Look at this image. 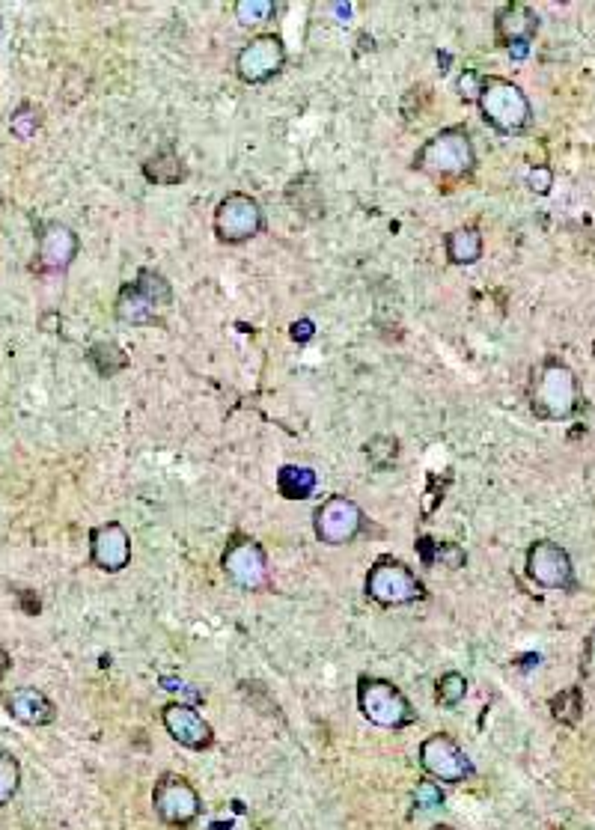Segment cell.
<instances>
[{
	"label": "cell",
	"instance_id": "1",
	"mask_svg": "<svg viewBox=\"0 0 595 830\" xmlns=\"http://www.w3.org/2000/svg\"><path fill=\"white\" fill-rule=\"evenodd\" d=\"M581 390L578 375L569 363L548 357L533 369L530 381V408L542 420H569L578 411Z\"/></svg>",
	"mask_w": 595,
	"mask_h": 830
},
{
	"label": "cell",
	"instance_id": "2",
	"mask_svg": "<svg viewBox=\"0 0 595 830\" xmlns=\"http://www.w3.org/2000/svg\"><path fill=\"white\" fill-rule=\"evenodd\" d=\"M411 167L435 179H459L476 167V152L465 128L450 125L432 134L414 155Z\"/></svg>",
	"mask_w": 595,
	"mask_h": 830
},
{
	"label": "cell",
	"instance_id": "3",
	"mask_svg": "<svg viewBox=\"0 0 595 830\" xmlns=\"http://www.w3.org/2000/svg\"><path fill=\"white\" fill-rule=\"evenodd\" d=\"M173 301V289L164 274L140 268L134 283H125L117 295V319L125 325H155L158 313Z\"/></svg>",
	"mask_w": 595,
	"mask_h": 830
},
{
	"label": "cell",
	"instance_id": "4",
	"mask_svg": "<svg viewBox=\"0 0 595 830\" xmlns=\"http://www.w3.org/2000/svg\"><path fill=\"white\" fill-rule=\"evenodd\" d=\"M476 105H479L482 119L500 134H521L533 119L530 99L524 96V90L518 84H512L506 78H485Z\"/></svg>",
	"mask_w": 595,
	"mask_h": 830
},
{
	"label": "cell",
	"instance_id": "5",
	"mask_svg": "<svg viewBox=\"0 0 595 830\" xmlns=\"http://www.w3.org/2000/svg\"><path fill=\"white\" fill-rule=\"evenodd\" d=\"M357 709L372 726L381 729H405L417 720L408 697L393 682L378 676H363L357 682Z\"/></svg>",
	"mask_w": 595,
	"mask_h": 830
},
{
	"label": "cell",
	"instance_id": "6",
	"mask_svg": "<svg viewBox=\"0 0 595 830\" xmlns=\"http://www.w3.org/2000/svg\"><path fill=\"white\" fill-rule=\"evenodd\" d=\"M366 595L381 607H402L417 598H423V581L414 575V569L396 557H378L366 575Z\"/></svg>",
	"mask_w": 595,
	"mask_h": 830
},
{
	"label": "cell",
	"instance_id": "7",
	"mask_svg": "<svg viewBox=\"0 0 595 830\" xmlns=\"http://www.w3.org/2000/svg\"><path fill=\"white\" fill-rule=\"evenodd\" d=\"M366 515L352 497L334 494L322 500L313 512V533L322 545H349L363 533Z\"/></svg>",
	"mask_w": 595,
	"mask_h": 830
},
{
	"label": "cell",
	"instance_id": "8",
	"mask_svg": "<svg viewBox=\"0 0 595 830\" xmlns=\"http://www.w3.org/2000/svg\"><path fill=\"white\" fill-rule=\"evenodd\" d=\"M152 810L167 828H191L200 819L203 801L197 789L179 777V774H164L155 789H152Z\"/></svg>",
	"mask_w": 595,
	"mask_h": 830
},
{
	"label": "cell",
	"instance_id": "9",
	"mask_svg": "<svg viewBox=\"0 0 595 830\" xmlns=\"http://www.w3.org/2000/svg\"><path fill=\"white\" fill-rule=\"evenodd\" d=\"M420 768L438 780V783H450L459 786L465 780L474 777V765L468 759V753L459 747V741L447 732H435L420 744Z\"/></svg>",
	"mask_w": 595,
	"mask_h": 830
},
{
	"label": "cell",
	"instance_id": "10",
	"mask_svg": "<svg viewBox=\"0 0 595 830\" xmlns=\"http://www.w3.org/2000/svg\"><path fill=\"white\" fill-rule=\"evenodd\" d=\"M262 227H265L262 206L250 194L233 191L215 209V236L224 244H244L253 236H259Z\"/></svg>",
	"mask_w": 595,
	"mask_h": 830
},
{
	"label": "cell",
	"instance_id": "11",
	"mask_svg": "<svg viewBox=\"0 0 595 830\" xmlns=\"http://www.w3.org/2000/svg\"><path fill=\"white\" fill-rule=\"evenodd\" d=\"M527 578L542 590H578L569 551L551 539H539L527 548Z\"/></svg>",
	"mask_w": 595,
	"mask_h": 830
},
{
	"label": "cell",
	"instance_id": "12",
	"mask_svg": "<svg viewBox=\"0 0 595 830\" xmlns=\"http://www.w3.org/2000/svg\"><path fill=\"white\" fill-rule=\"evenodd\" d=\"M221 569L238 590H247V593L262 590L268 584V554L256 539H247V536H238L227 545L221 557Z\"/></svg>",
	"mask_w": 595,
	"mask_h": 830
},
{
	"label": "cell",
	"instance_id": "13",
	"mask_svg": "<svg viewBox=\"0 0 595 830\" xmlns=\"http://www.w3.org/2000/svg\"><path fill=\"white\" fill-rule=\"evenodd\" d=\"M286 66V45L277 33L253 36L236 57V75L244 84H265Z\"/></svg>",
	"mask_w": 595,
	"mask_h": 830
},
{
	"label": "cell",
	"instance_id": "14",
	"mask_svg": "<svg viewBox=\"0 0 595 830\" xmlns=\"http://www.w3.org/2000/svg\"><path fill=\"white\" fill-rule=\"evenodd\" d=\"M161 723L170 732V738L188 750H209L215 744L212 723L188 703H167L161 712Z\"/></svg>",
	"mask_w": 595,
	"mask_h": 830
},
{
	"label": "cell",
	"instance_id": "15",
	"mask_svg": "<svg viewBox=\"0 0 595 830\" xmlns=\"http://www.w3.org/2000/svg\"><path fill=\"white\" fill-rule=\"evenodd\" d=\"M90 560L108 575H119L131 563V536L119 521H108L90 530Z\"/></svg>",
	"mask_w": 595,
	"mask_h": 830
},
{
	"label": "cell",
	"instance_id": "16",
	"mask_svg": "<svg viewBox=\"0 0 595 830\" xmlns=\"http://www.w3.org/2000/svg\"><path fill=\"white\" fill-rule=\"evenodd\" d=\"M81 250V241L72 227L51 221L39 230V268L42 271H66Z\"/></svg>",
	"mask_w": 595,
	"mask_h": 830
},
{
	"label": "cell",
	"instance_id": "17",
	"mask_svg": "<svg viewBox=\"0 0 595 830\" xmlns=\"http://www.w3.org/2000/svg\"><path fill=\"white\" fill-rule=\"evenodd\" d=\"M539 33V15L527 3H503L494 15V39L509 48L518 42H533Z\"/></svg>",
	"mask_w": 595,
	"mask_h": 830
},
{
	"label": "cell",
	"instance_id": "18",
	"mask_svg": "<svg viewBox=\"0 0 595 830\" xmlns=\"http://www.w3.org/2000/svg\"><path fill=\"white\" fill-rule=\"evenodd\" d=\"M6 712L24 726H51L57 720V706L39 688H15L6 697Z\"/></svg>",
	"mask_w": 595,
	"mask_h": 830
},
{
	"label": "cell",
	"instance_id": "19",
	"mask_svg": "<svg viewBox=\"0 0 595 830\" xmlns=\"http://www.w3.org/2000/svg\"><path fill=\"white\" fill-rule=\"evenodd\" d=\"M143 176H146L152 185L170 188V185L185 182L188 170H185L182 158L176 155V149H173V146H164V149H158L155 155H149V158L143 161Z\"/></svg>",
	"mask_w": 595,
	"mask_h": 830
},
{
	"label": "cell",
	"instance_id": "20",
	"mask_svg": "<svg viewBox=\"0 0 595 830\" xmlns=\"http://www.w3.org/2000/svg\"><path fill=\"white\" fill-rule=\"evenodd\" d=\"M444 250L453 265H474L482 259V233L476 227H456L444 238Z\"/></svg>",
	"mask_w": 595,
	"mask_h": 830
},
{
	"label": "cell",
	"instance_id": "21",
	"mask_svg": "<svg viewBox=\"0 0 595 830\" xmlns=\"http://www.w3.org/2000/svg\"><path fill=\"white\" fill-rule=\"evenodd\" d=\"M286 200L292 203V209H298L307 218H319L322 215V188H319L316 176H310V173H304V176L289 182Z\"/></svg>",
	"mask_w": 595,
	"mask_h": 830
},
{
	"label": "cell",
	"instance_id": "22",
	"mask_svg": "<svg viewBox=\"0 0 595 830\" xmlns=\"http://www.w3.org/2000/svg\"><path fill=\"white\" fill-rule=\"evenodd\" d=\"M316 482H319V476H316L313 468L286 465V468H280V474H277V491H280V497H286V500H307V497L316 491Z\"/></svg>",
	"mask_w": 595,
	"mask_h": 830
},
{
	"label": "cell",
	"instance_id": "23",
	"mask_svg": "<svg viewBox=\"0 0 595 830\" xmlns=\"http://www.w3.org/2000/svg\"><path fill=\"white\" fill-rule=\"evenodd\" d=\"M87 360L93 363V369H96L102 378H114L117 372L128 369V363H131L128 355L119 349L117 343H96V346H90Z\"/></svg>",
	"mask_w": 595,
	"mask_h": 830
},
{
	"label": "cell",
	"instance_id": "24",
	"mask_svg": "<svg viewBox=\"0 0 595 830\" xmlns=\"http://www.w3.org/2000/svg\"><path fill=\"white\" fill-rule=\"evenodd\" d=\"M551 714L554 720H560L563 726H578L581 714H584V694L581 688H566L551 700Z\"/></svg>",
	"mask_w": 595,
	"mask_h": 830
},
{
	"label": "cell",
	"instance_id": "25",
	"mask_svg": "<svg viewBox=\"0 0 595 830\" xmlns=\"http://www.w3.org/2000/svg\"><path fill=\"white\" fill-rule=\"evenodd\" d=\"M366 459L375 471H387L396 465L399 459V441L390 438V435H375L366 441Z\"/></svg>",
	"mask_w": 595,
	"mask_h": 830
},
{
	"label": "cell",
	"instance_id": "26",
	"mask_svg": "<svg viewBox=\"0 0 595 830\" xmlns=\"http://www.w3.org/2000/svg\"><path fill=\"white\" fill-rule=\"evenodd\" d=\"M21 786V765L9 750H0V810L18 795Z\"/></svg>",
	"mask_w": 595,
	"mask_h": 830
},
{
	"label": "cell",
	"instance_id": "27",
	"mask_svg": "<svg viewBox=\"0 0 595 830\" xmlns=\"http://www.w3.org/2000/svg\"><path fill=\"white\" fill-rule=\"evenodd\" d=\"M39 128H42V111H39L36 105H30V102H21V105L15 108L12 119H9V131H12L18 140H30V137H36Z\"/></svg>",
	"mask_w": 595,
	"mask_h": 830
},
{
	"label": "cell",
	"instance_id": "28",
	"mask_svg": "<svg viewBox=\"0 0 595 830\" xmlns=\"http://www.w3.org/2000/svg\"><path fill=\"white\" fill-rule=\"evenodd\" d=\"M277 12L274 0H238L236 18L241 27H259L265 21H271V15Z\"/></svg>",
	"mask_w": 595,
	"mask_h": 830
},
{
	"label": "cell",
	"instance_id": "29",
	"mask_svg": "<svg viewBox=\"0 0 595 830\" xmlns=\"http://www.w3.org/2000/svg\"><path fill=\"white\" fill-rule=\"evenodd\" d=\"M468 697V679L456 670L444 673L438 679V703L441 706H459Z\"/></svg>",
	"mask_w": 595,
	"mask_h": 830
},
{
	"label": "cell",
	"instance_id": "30",
	"mask_svg": "<svg viewBox=\"0 0 595 830\" xmlns=\"http://www.w3.org/2000/svg\"><path fill=\"white\" fill-rule=\"evenodd\" d=\"M441 804H444L441 786L432 783V780H420L417 789H414V807H420V810H438Z\"/></svg>",
	"mask_w": 595,
	"mask_h": 830
},
{
	"label": "cell",
	"instance_id": "31",
	"mask_svg": "<svg viewBox=\"0 0 595 830\" xmlns=\"http://www.w3.org/2000/svg\"><path fill=\"white\" fill-rule=\"evenodd\" d=\"M482 84H485V78H482L476 69H465V72L459 75V81H456V93H459V99H462L465 105H471V102H479Z\"/></svg>",
	"mask_w": 595,
	"mask_h": 830
},
{
	"label": "cell",
	"instance_id": "32",
	"mask_svg": "<svg viewBox=\"0 0 595 830\" xmlns=\"http://www.w3.org/2000/svg\"><path fill=\"white\" fill-rule=\"evenodd\" d=\"M527 188L533 191V194H551V188H554V170L551 167H545V164H539V167H533L530 173H527Z\"/></svg>",
	"mask_w": 595,
	"mask_h": 830
},
{
	"label": "cell",
	"instance_id": "33",
	"mask_svg": "<svg viewBox=\"0 0 595 830\" xmlns=\"http://www.w3.org/2000/svg\"><path fill=\"white\" fill-rule=\"evenodd\" d=\"M313 334H316V325H313L310 319H301V322L292 325V340H295V343H310Z\"/></svg>",
	"mask_w": 595,
	"mask_h": 830
},
{
	"label": "cell",
	"instance_id": "34",
	"mask_svg": "<svg viewBox=\"0 0 595 830\" xmlns=\"http://www.w3.org/2000/svg\"><path fill=\"white\" fill-rule=\"evenodd\" d=\"M506 51H509L512 60H524V57L530 54V45H527V42H518V45H509Z\"/></svg>",
	"mask_w": 595,
	"mask_h": 830
},
{
	"label": "cell",
	"instance_id": "35",
	"mask_svg": "<svg viewBox=\"0 0 595 830\" xmlns=\"http://www.w3.org/2000/svg\"><path fill=\"white\" fill-rule=\"evenodd\" d=\"M57 322H60V313H45V316H42V331L57 334V328H54Z\"/></svg>",
	"mask_w": 595,
	"mask_h": 830
},
{
	"label": "cell",
	"instance_id": "36",
	"mask_svg": "<svg viewBox=\"0 0 595 830\" xmlns=\"http://www.w3.org/2000/svg\"><path fill=\"white\" fill-rule=\"evenodd\" d=\"M9 667H12V658H9V652H6V649L0 646V679H3L6 673H9Z\"/></svg>",
	"mask_w": 595,
	"mask_h": 830
},
{
	"label": "cell",
	"instance_id": "37",
	"mask_svg": "<svg viewBox=\"0 0 595 830\" xmlns=\"http://www.w3.org/2000/svg\"><path fill=\"white\" fill-rule=\"evenodd\" d=\"M432 830H453V828H450V825H435Z\"/></svg>",
	"mask_w": 595,
	"mask_h": 830
},
{
	"label": "cell",
	"instance_id": "38",
	"mask_svg": "<svg viewBox=\"0 0 595 830\" xmlns=\"http://www.w3.org/2000/svg\"><path fill=\"white\" fill-rule=\"evenodd\" d=\"M0 30H3V18H0Z\"/></svg>",
	"mask_w": 595,
	"mask_h": 830
}]
</instances>
